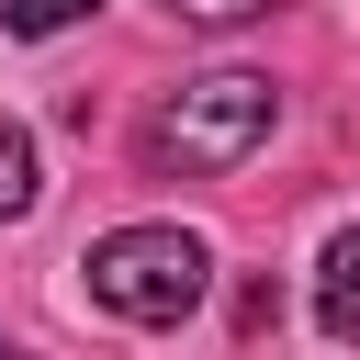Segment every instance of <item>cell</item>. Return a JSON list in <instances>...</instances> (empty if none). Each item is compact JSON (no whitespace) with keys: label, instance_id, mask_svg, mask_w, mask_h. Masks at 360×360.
Here are the masks:
<instances>
[{"label":"cell","instance_id":"cell-7","mask_svg":"<svg viewBox=\"0 0 360 360\" xmlns=\"http://www.w3.org/2000/svg\"><path fill=\"white\" fill-rule=\"evenodd\" d=\"M169 11H191V22H248V11H270V0H169Z\"/></svg>","mask_w":360,"mask_h":360},{"label":"cell","instance_id":"cell-3","mask_svg":"<svg viewBox=\"0 0 360 360\" xmlns=\"http://www.w3.org/2000/svg\"><path fill=\"white\" fill-rule=\"evenodd\" d=\"M326 338H360V225L326 248Z\"/></svg>","mask_w":360,"mask_h":360},{"label":"cell","instance_id":"cell-6","mask_svg":"<svg viewBox=\"0 0 360 360\" xmlns=\"http://www.w3.org/2000/svg\"><path fill=\"white\" fill-rule=\"evenodd\" d=\"M236 326H248V338H259V326H281V292H270V281H248V292H236Z\"/></svg>","mask_w":360,"mask_h":360},{"label":"cell","instance_id":"cell-4","mask_svg":"<svg viewBox=\"0 0 360 360\" xmlns=\"http://www.w3.org/2000/svg\"><path fill=\"white\" fill-rule=\"evenodd\" d=\"M0 214H34V135L0 112Z\"/></svg>","mask_w":360,"mask_h":360},{"label":"cell","instance_id":"cell-5","mask_svg":"<svg viewBox=\"0 0 360 360\" xmlns=\"http://www.w3.org/2000/svg\"><path fill=\"white\" fill-rule=\"evenodd\" d=\"M101 0H0V34H68V22H90Z\"/></svg>","mask_w":360,"mask_h":360},{"label":"cell","instance_id":"cell-1","mask_svg":"<svg viewBox=\"0 0 360 360\" xmlns=\"http://www.w3.org/2000/svg\"><path fill=\"white\" fill-rule=\"evenodd\" d=\"M79 270H90V292H101L124 326H180V315L202 304V281H214V248H202L191 225H124V236H101Z\"/></svg>","mask_w":360,"mask_h":360},{"label":"cell","instance_id":"cell-2","mask_svg":"<svg viewBox=\"0 0 360 360\" xmlns=\"http://www.w3.org/2000/svg\"><path fill=\"white\" fill-rule=\"evenodd\" d=\"M270 112H281V90L259 79V68H214V79H180L169 90V112H158V135H146V158L158 169H236L259 135H270Z\"/></svg>","mask_w":360,"mask_h":360}]
</instances>
